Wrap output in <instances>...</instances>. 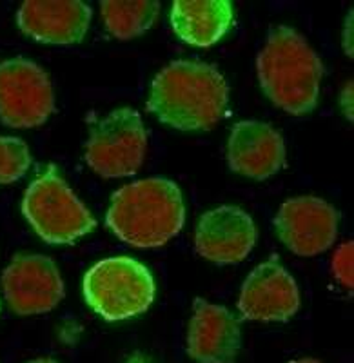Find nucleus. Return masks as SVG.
<instances>
[{"label": "nucleus", "instance_id": "f257e3e1", "mask_svg": "<svg viewBox=\"0 0 354 363\" xmlns=\"http://www.w3.org/2000/svg\"><path fill=\"white\" fill-rule=\"evenodd\" d=\"M229 86L213 64L175 60L155 77L148 108L165 125L180 131H206L223 118Z\"/></svg>", "mask_w": 354, "mask_h": 363}, {"label": "nucleus", "instance_id": "f03ea898", "mask_svg": "<svg viewBox=\"0 0 354 363\" xmlns=\"http://www.w3.org/2000/svg\"><path fill=\"white\" fill-rule=\"evenodd\" d=\"M256 71L265 95L284 111L305 115L316 108L323 64L297 29L271 28L256 58Z\"/></svg>", "mask_w": 354, "mask_h": 363}, {"label": "nucleus", "instance_id": "7ed1b4c3", "mask_svg": "<svg viewBox=\"0 0 354 363\" xmlns=\"http://www.w3.org/2000/svg\"><path fill=\"white\" fill-rule=\"evenodd\" d=\"M186 220L180 187L167 178H145L120 187L107 209V227L133 247H162Z\"/></svg>", "mask_w": 354, "mask_h": 363}, {"label": "nucleus", "instance_id": "20e7f679", "mask_svg": "<svg viewBox=\"0 0 354 363\" xmlns=\"http://www.w3.org/2000/svg\"><path fill=\"white\" fill-rule=\"evenodd\" d=\"M22 215L44 242L55 245L73 244L96 225L91 211L53 164L42 169L26 189Z\"/></svg>", "mask_w": 354, "mask_h": 363}, {"label": "nucleus", "instance_id": "39448f33", "mask_svg": "<svg viewBox=\"0 0 354 363\" xmlns=\"http://www.w3.org/2000/svg\"><path fill=\"white\" fill-rule=\"evenodd\" d=\"M87 306L107 322L145 313L155 300V280L144 264L129 256L96 262L84 277Z\"/></svg>", "mask_w": 354, "mask_h": 363}, {"label": "nucleus", "instance_id": "423d86ee", "mask_svg": "<svg viewBox=\"0 0 354 363\" xmlns=\"http://www.w3.org/2000/svg\"><path fill=\"white\" fill-rule=\"evenodd\" d=\"M148 151V131L140 113L118 108L91 129L86 162L104 178L131 177L140 169Z\"/></svg>", "mask_w": 354, "mask_h": 363}, {"label": "nucleus", "instance_id": "0eeeda50", "mask_svg": "<svg viewBox=\"0 0 354 363\" xmlns=\"http://www.w3.org/2000/svg\"><path fill=\"white\" fill-rule=\"evenodd\" d=\"M53 109V84L37 62L21 57L0 62V120L6 125L37 128Z\"/></svg>", "mask_w": 354, "mask_h": 363}, {"label": "nucleus", "instance_id": "6e6552de", "mask_svg": "<svg viewBox=\"0 0 354 363\" xmlns=\"http://www.w3.org/2000/svg\"><path fill=\"white\" fill-rule=\"evenodd\" d=\"M9 309L21 316L53 311L64 298V281L50 256L18 252L2 274Z\"/></svg>", "mask_w": 354, "mask_h": 363}, {"label": "nucleus", "instance_id": "1a4fd4ad", "mask_svg": "<svg viewBox=\"0 0 354 363\" xmlns=\"http://www.w3.org/2000/svg\"><path fill=\"white\" fill-rule=\"evenodd\" d=\"M338 211L316 196L285 200L275 218L276 233L282 242L300 256L327 251L338 236Z\"/></svg>", "mask_w": 354, "mask_h": 363}, {"label": "nucleus", "instance_id": "9d476101", "mask_svg": "<svg viewBox=\"0 0 354 363\" xmlns=\"http://www.w3.org/2000/svg\"><path fill=\"white\" fill-rule=\"evenodd\" d=\"M238 309L243 318L255 322H287L300 309V291L287 269L269 258L243 281Z\"/></svg>", "mask_w": 354, "mask_h": 363}, {"label": "nucleus", "instance_id": "9b49d317", "mask_svg": "<svg viewBox=\"0 0 354 363\" xmlns=\"http://www.w3.org/2000/svg\"><path fill=\"white\" fill-rule=\"evenodd\" d=\"M256 244V225L236 206H222L200 216L194 229V247L206 260L220 265L245 260Z\"/></svg>", "mask_w": 354, "mask_h": 363}, {"label": "nucleus", "instance_id": "f8f14e48", "mask_svg": "<svg viewBox=\"0 0 354 363\" xmlns=\"http://www.w3.org/2000/svg\"><path fill=\"white\" fill-rule=\"evenodd\" d=\"M227 164L235 173L255 180H265L284 167V136L267 122L242 120L231 129Z\"/></svg>", "mask_w": 354, "mask_h": 363}, {"label": "nucleus", "instance_id": "ddd939ff", "mask_svg": "<svg viewBox=\"0 0 354 363\" xmlns=\"http://www.w3.org/2000/svg\"><path fill=\"white\" fill-rule=\"evenodd\" d=\"M242 347V330L227 307L197 298L187 329V352L198 363H231Z\"/></svg>", "mask_w": 354, "mask_h": 363}, {"label": "nucleus", "instance_id": "4468645a", "mask_svg": "<svg viewBox=\"0 0 354 363\" xmlns=\"http://www.w3.org/2000/svg\"><path fill=\"white\" fill-rule=\"evenodd\" d=\"M89 22L91 8L79 0H28L17 11L22 33L44 44H79Z\"/></svg>", "mask_w": 354, "mask_h": 363}, {"label": "nucleus", "instance_id": "2eb2a0df", "mask_svg": "<svg viewBox=\"0 0 354 363\" xmlns=\"http://www.w3.org/2000/svg\"><path fill=\"white\" fill-rule=\"evenodd\" d=\"M235 9L227 0L175 2L171 6V24L184 42L198 48L216 44L229 31Z\"/></svg>", "mask_w": 354, "mask_h": 363}, {"label": "nucleus", "instance_id": "dca6fc26", "mask_svg": "<svg viewBox=\"0 0 354 363\" xmlns=\"http://www.w3.org/2000/svg\"><path fill=\"white\" fill-rule=\"evenodd\" d=\"M104 24L107 31L116 38L128 40L145 33L158 17L160 4L151 0L140 2H120L109 0L100 4Z\"/></svg>", "mask_w": 354, "mask_h": 363}, {"label": "nucleus", "instance_id": "f3484780", "mask_svg": "<svg viewBox=\"0 0 354 363\" xmlns=\"http://www.w3.org/2000/svg\"><path fill=\"white\" fill-rule=\"evenodd\" d=\"M31 165V155L17 136H0V186L21 180Z\"/></svg>", "mask_w": 354, "mask_h": 363}, {"label": "nucleus", "instance_id": "a211bd4d", "mask_svg": "<svg viewBox=\"0 0 354 363\" xmlns=\"http://www.w3.org/2000/svg\"><path fill=\"white\" fill-rule=\"evenodd\" d=\"M353 256H354V244L345 242L336 249L333 255V274L345 289H353L354 278H353Z\"/></svg>", "mask_w": 354, "mask_h": 363}, {"label": "nucleus", "instance_id": "6ab92c4d", "mask_svg": "<svg viewBox=\"0 0 354 363\" xmlns=\"http://www.w3.org/2000/svg\"><path fill=\"white\" fill-rule=\"evenodd\" d=\"M291 363H321L320 359H314V358H302L297 359V362H291Z\"/></svg>", "mask_w": 354, "mask_h": 363}, {"label": "nucleus", "instance_id": "aec40b11", "mask_svg": "<svg viewBox=\"0 0 354 363\" xmlns=\"http://www.w3.org/2000/svg\"><path fill=\"white\" fill-rule=\"evenodd\" d=\"M29 363H58L57 359H51V358H38V359H33V362Z\"/></svg>", "mask_w": 354, "mask_h": 363}]
</instances>
